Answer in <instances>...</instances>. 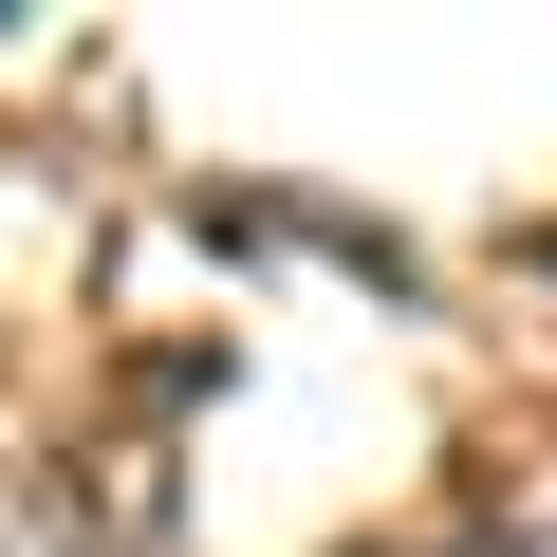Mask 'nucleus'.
Wrapping results in <instances>:
<instances>
[{"mask_svg": "<svg viewBox=\"0 0 557 557\" xmlns=\"http://www.w3.org/2000/svg\"><path fill=\"white\" fill-rule=\"evenodd\" d=\"M0 557H149V483H94V465H0Z\"/></svg>", "mask_w": 557, "mask_h": 557, "instance_id": "obj_1", "label": "nucleus"}]
</instances>
